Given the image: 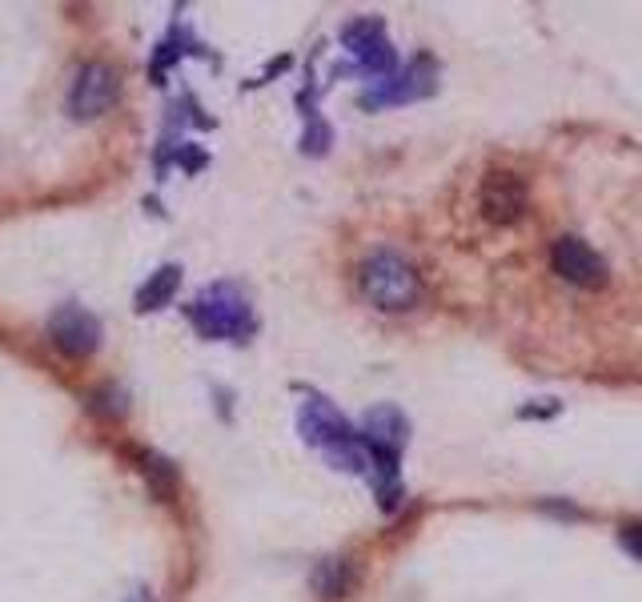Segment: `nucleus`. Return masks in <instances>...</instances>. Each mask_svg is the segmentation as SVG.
<instances>
[{
  "instance_id": "nucleus-1",
  "label": "nucleus",
  "mask_w": 642,
  "mask_h": 602,
  "mask_svg": "<svg viewBox=\"0 0 642 602\" xmlns=\"http://www.w3.org/2000/svg\"><path fill=\"white\" fill-rule=\"evenodd\" d=\"M358 285H361V297L370 306L385 309V314H406L422 297L418 270L402 254H394V249H378V254L366 257L358 270Z\"/></svg>"
},
{
  "instance_id": "nucleus-2",
  "label": "nucleus",
  "mask_w": 642,
  "mask_h": 602,
  "mask_svg": "<svg viewBox=\"0 0 642 602\" xmlns=\"http://www.w3.org/2000/svg\"><path fill=\"white\" fill-rule=\"evenodd\" d=\"M189 321L197 325L201 337L209 342H242L254 333V309L245 302V294L237 285H209L206 294H197V302L189 306Z\"/></svg>"
},
{
  "instance_id": "nucleus-3",
  "label": "nucleus",
  "mask_w": 642,
  "mask_h": 602,
  "mask_svg": "<svg viewBox=\"0 0 642 602\" xmlns=\"http://www.w3.org/2000/svg\"><path fill=\"white\" fill-rule=\"evenodd\" d=\"M121 97V81H116V69L104 61H85L73 73V85H69V116L77 121H97L116 105Z\"/></svg>"
},
{
  "instance_id": "nucleus-4",
  "label": "nucleus",
  "mask_w": 642,
  "mask_h": 602,
  "mask_svg": "<svg viewBox=\"0 0 642 602\" xmlns=\"http://www.w3.org/2000/svg\"><path fill=\"white\" fill-rule=\"evenodd\" d=\"M49 346L73 361L92 358L97 346H101V321L92 318L85 306L69 302V306H61L49 318Z\"/></svg>"
},
{
  "instance_id": "nucleus-5",
  "label": "nucleus",
  "mask_w": 642,
  "mask_h": 602,
  "mask_svg": "<svg viewBox=\"0 0 642 602\" xmlns=\"http://www.w3.org/2000/svg\"><path fill=\"white\" fill-rule=\"evenodd\" d=\"M530 206V189L527 181L510 173V169H490L482 177V189H478V209L490 225H514V221L527 218Z\"/></svg>"
},
{
  "instance_id": "nucleus-6",
  "label": "nucleus",
  "mask_w": 642,
  "mask_h": 602,
  "mask_svg": "<svg viewBox=\"0 0 642 602\" xmlns=\"http://www.w3.org/2000/svg\"><path fill=\"white\" fill-rule=\"evenodd\" d=\"M437 85V69L430 57H418L413 64H406V73H394L385 81H373V89L361 97L366 109H382V105H406V101H422L430 97Z\"/></svg>"
},
{
  "instance_id": "nucleus-7",
  "label": "nucleus",
  "mask_w": 642,
  "mask_h": 602,
  "mask_svg": "<svg viewBox=\"0 0 642 602\" xmlns=\"http://www.w3.org/2000/svg\"><path fill=\"white\" fill-rule=\"evenodd\" d=\"M551 266L563 282L578 290H598L606 285V257L582 242V237H558L551 249Z\"/></svg>"
},
{
  "instance_id": "nucleus-8",
  "label": "nucleus",
  "mask_w": 642,
  "mask_h": 602,
  "mask_svg": "<svg viewBox=\"0 0 642 602\" xmlns=\"http://www.w3.org/2000/svg\"><path fill=\"white\" fill-rule=\"evenodd\" d=\"M297 430H301V438H306L309 446H318L321 454H334V450H342L349 442V438H358V430L342 418V414L325 402V397H306L301 402V414H297Z\"/></svg>"
},
{
  "instance_id": "nucleus-9",
  "label": "nucleus",
  "mask_w": 642,
  "mask_h": 602,
  "mask_svg": "<svg viewBox=\"0 0 642 602\" xmlns=\"http://www.w3.org/2000/svg\"><path fill=\"white\" fill-rule=\"evenodd\" d=\"M342 45H346V52L354 57V64H358L361 73H373V77L390 73L394 61H398L382 21H354V25H346L342 28Z\"/></svg>"
},
{
  "instance_id": "nucleus-10",
  "label": "nucleus",
  "mask_w": 642,
  "mask_h": 602,
  "mask_svg": "<svg viewBox=\"0 0 642 602\" xmlns=\"http://www.w3.org/2000/svg\"><path fill=\"white\" fill-rule=\"evenodd\" d=\"M406 434H410V422H406L402 410H394V406H378V410H370L361 418V438H366L370 446H382L398 454Z\"/></svg>"
},
{
  "instance_id": "nucleus-11",
  "label": "nucleus",
  "mask_w": 642,
  "mask_h": 602,
  "mask_svg": "<svg viewBox=\"0 0 642 602\" xmlns=\"http://www.w3.org/2000/svg\"><path fill=\"white\" fill-rule=\"evenodd\" d=\"M177 285H181V266H161V270H157L153 278L137 290L133 306L141 309V314H153V309L169 306V297L177 294Z\"/></svg>"
},
{
  "instance_id": "nucleus-12",
  "label": "nucleus",
  "mask_w": 642,
  "mask_h": 602,
  "mask_svg": "<svg viewBox=\"0 0 642 602\" xmlns=\"http://www.w3.org/2000/svg\"><path fill=\"white\" fill-rule=\"evenodd\" d=\"M346 563H321L318 575H313V587L325 594V599H342L346 594Z\"/></svg>"
},
{
  "instance_id": "nucleus-13",
  "label": "nucleus",
  "mask_w": 642,
  "mask_h": 602,
  "mask_svg": "<svg viewBox=\"0 0 642 602\" xmlns=\"http://www.w3.org/2000/svg\"><path fill=\"white\" fill-rule=\"evenodd\" d=\"M618 542H622V551L642 558V523H622L618 526Z\"/></svg>"
}]
</instances>
